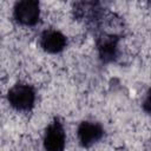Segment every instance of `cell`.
Masks as SVG:
<instances>
[{"instance_id":"6da1fadb","label":"cell","mask_w":151,"mask_h":151,"mask_svg":"<svg viewBox=\"0 0 151 151\" xmlns=\"http://www.w3.org/2000/svg\"><path fill=\"white\" fill-rule=\"evenodd\" d=\"M8 101L12 107L18 111H28L33 107L35 101V92L34 90L26 84H17L14 85L7 94Z\"/></svg>"},{"instance_id":"7a4b0ae2","label":"cell","mask_w":151,"mask_h":151,"mask_svg":"<svg viewBox=\"0 0 151 151\" xmlns=\"http://www.w3.org/2000/svg\"><path fill=\"white\" fill-rule=\"evenodd\" d=\"M40 15L39 4L34 0H22L14 6V18L25 26H33L38 22Z\"/></svg>"},{"instance_id":"3957f363","label":"cell","mask_w":151,"mask_h":151,"mask_svg":"<svg viewBox=\"0 0 151 151\" xmlns=\"http://www.w3.org/2000/svg\"><path fill=\"white\" fill-rule=\"evenodd\" d=\"M44 146L46 151H64L65 132L63 125L58 120H54L46 129L44 137Z\"/></svg>"},{"instance_id":"277c9868","label":"cell","mask_w":151,"mask_h":151,"mask_svg":"<svg viewBox=\"0 0 151 151\" xmlns=\"http://www.w3.org/2000/svg\"><path fill=\"white\" fill-rule=\"evenodd\" d=\"M104 134L103 127L92 122H83L78 127V139L83 146H91Z\"/></svg>"},{"instance_id":"5b68a950","label":"cell","mask_w":151,"mask_h":151,"mask_svg":"<svg viewBox=\"0 0 151 151\" xmlns=\"http://www.w3.org/2000/svg\"><path fill=\"white\" fill-rule=\"evenodd\" d=\"M41 47L48 53H58L66 46V38L58 31H45L40 39Z\"/></svg>"},{"instance_id":"8992f818","label":"cell","mask_w":151,"mask_h":151,"mask_svg":"<svg viewBox=\"0 0 151 151\" xmlns=\"http://www.w3.org/2000/svg\"><path fill=\"white\" fill-rule=\"evenodd\" d=\"M98 48H99L100 58L104 61L113 60L114 57L117 55V40L113 37L104 38L98 44Z\"/></svg>"},{"instance_id":"52a82bcc","label":"cell","mask_w":151,"mask_h":151,"mask_svg":"<svg viewBox=\"0 0 151 151\" xmlns=\"http://www.w3.org/2000/svg\"><path fill=\"white\" fill-rule=\"evenodd\" d=\"M143 107L146 112L151 113V91L149 92V94L146 96L145 100H144V104H143Z\"/></svg>"}]
</instances>
